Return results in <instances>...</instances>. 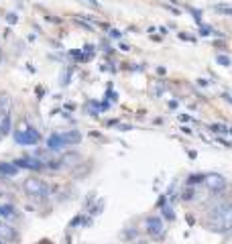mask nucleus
Returning a JSON list of instances; mask_svg holds the SVG:
<instances>
[{
  "mask_svg": "<svg viewBox=\"0 0 232 244\" xmlns=\"http://www.w3.org/2000/svg\"><path fill=\"white\" fill-rule=\"evenodd\" d=\"M208 226L216 232L232 230V203L220 202L216 205H212L210 214H208Z\"/></svg>",
  "mask_w": 232,
  "mask_h": 244,
  "instance_id": "obj_1",
  "label": "nucleus"
},
{
  "mask_svg": "<svg viewBox=\"0 0 232 244\" xmlns=\"http://www.w3.org/2000/svg\"><path fill=\"white\" fill-rule=\"evenodd\" d=\"M22 187H25V191H27L29 195H33V197H45L49 193L47 183L43 181V179H37V177L27 179V181L22 183Z\"/></svg>",
  "mask_w": 232,
  "mask_h": 244,
  "instance_id": "obj_2",
  "label": "nucleus"
},
{
  "mask_svg": "<svg viewBox=\"0 0 232 244\" xmlns=\"http://www.w3.org/2000/svg\"><path fill=\"white\" fill-rule=\"evenodd\" d=\"M14 141L19 144H37L39 142V132L31 126H22L16 134H14Z\"/></svg>",
  "mask_w": 232,
  "mask_h": 244,
  "instance_id": "obj_3",
  "label": "nucleus"
},
{
  "mask_svg": "<svg viewBox=\"0 0 232 244\" xmlns=\"http://www.w3.org/2000/svg\"><path fill=\"white\" fill-rule=\"evenodd\" d=\"M204 183L212 191H220V189L226 187V179L222 175H218V173H208V175L204 177Z\"/></svg>",
  "mask_w": 232,
  "mask_h": 244,
  "instance_id": "obj_4",
  "label": "nucleus"
},
{
  "mask_svg": "<svg viewBox=\"0 0 232 244\" xmlns=\"http://www.w3.org/2000/svg\"><path fill=\"white\" fill-rule=\"evenodd\" d=\"M147 230H149L151 236H155V238H163V234H165L163 222H161L159 218H155V216H151L149 220H147Z\"/></svg>",
  "mask_w": 232,
  "mask_h": 244,
  "instance_id": "obj_5",
  "label": "nucleus"
},
{
  "mask_svg": "<svg viewBox=\"0 0 232 244\" xmlns=\"http://www.w3.org/2000/svg\"><path fill=\"white\" fill-rule=\"evenodd\" d=\"M10 130V114H8V108L0 110V136L8 134Z\"/></svg>",
  "mask_w": 232,
  "mask_h": 244,
  "instance_id": "obj_6",
  "label": "nucleus"
},
{
  "mask_svg": "<svg viewBox=\"0 0 232 244\" xmlns=\"http://www.w3.org/2000/svg\"><path fill=\"white\" fill-rule=\"evenodd\" d=\"M47 147H49L51 151H59V149H63V147H67V144L63 142L61 134H53V136H49V141H47Z\"/></svg>",
  "mask_w": 232,
  "mask_h": 244,
  "instance_id": "obj_7",
  "label": "nucleus"
},
{
  "mask_svg": "<svg viewBox=\"0 0 232 244\" xmlns=\"http://www.w3.org/2000/svg\"><path fill=\"white\" fill-rule=\"evenodd\" d=\"M16 167H27V169H41L43 165L41 161H35V159H19V161H14Z\"/></svg>",
  "mask_w": 232,
  "mask_h": 244,
  "instance_id": "obj_8",
  "label": "nucleus"
},
{
  "mask_svg": "<svg viewBox=\"0 0 232 244\" xmlns=\"http://www.w3.org/2000/svg\"><path fill=\"white\" fill-rule=\"evenodd\" d=\"M63 142L65 144H77V142L82 141V134L77 132V130H71V132H65V134H61Z\"/></svg>",
  "mask_w": 232,
  "mask_h": 244,
  "instance_id": "obj_9",
  "label": "nucleus"
},
{
  "mask_svg": "<svg viewBox=\"0 0 232 244\" xmlns=\"http://www.w3.org/2000/svg\"><path fill=\"white\" fill-rule=\"evenodd\" d=\"M19 167L14 163H0V173L2 175H16Z\"/></svg>",
  "mask_w": 232,
  "mask_h": 244,
  "instance_id": "obj_10",
  "label": "nucleus"
},
{
  "mask_svg": "<svg viewBox=\"0 0 232 244\" xmlns=\"http://www.w3.org/2000/svg\"><path fill=\"white\" fill-rule=\"evenodd\" d=\"M0 236L6 238V240H10V238L14 236V230L8 226V224H0Z\"/></svg>",
  "mask_w": 232,
  "mask_h": 244,
  "instance_id": "obj_11",
  "label": "nucleus"
},
{
  "mask_svg": "<svg viewBox=\"0 0 232 244\" xmlns=\"http://www.w3.org/2000/svg\"><path fill=\"white\" fill-rule=\"evenodd\" d=\"M0 216H4V218H10V216H14V208L12 205H0Z\"/></svg>",
  "mask_w": 232,
  "mask_h": 244,
  "instance_id": "obj_12",
  "label": "nucleus"
},
{
  "mask_svg": "<svg viewBox=\"0 0 232 244\" xmlns=\"http://www.w3.org/2000/svg\"><path fill=\"white\" fill-rule=\"evenodd\" d=\"M163 216H165V218H169V220H173V218H175V214H173V208L165 205V208H163Z\"/></svg>",
  "mask_w": 232,
  "mask_h": 244,
  "instance_id": "obj_13",
  "label": "nucleus"
},
{
  "mask_svg": "<svg viewBox=\"0 0 232 244\" xmlns=\"http://www.w3.org/2000/svg\"><path fill=\"white\" fill-rule=\"evenodd\" d=\"M218 63H222V65H230V59H228L226 55H218Z\"/></svg>",
  "mask_w": 232,
  "mask_h": 244,
  "instance_id": "obj_14",
  "label": "nucleus"
},
{
  "mask_svg": "<svg viewBox=\"0 0 232 244\" xmlns=\"http://www.w3.org/2000/svg\"><path fill=\"white\" fill-rule=\"evenodd\" d=\"M198 181H204V177H202V175H193V177H189V183H198Z\"/></svg>",
  "mask_w": 232,
  "mask_h": 244,
  "instance_id": "obj_15",
  "label": "nucleus"
},
{
  "mask_svg": "<svg viewBox=\"0 0 232 244\" xmlns=\"http://www.w3.org/2000/svg\"><path fill=\"white\" fill-rule=\"evenodd\" d=\"M202 35L208 37V35H210V27H202Z\"/></svg>",
  "mask_w": 232,
  "mask_h": 244,
  "instance_id": "obj_16",
  "label": "nucleus"
},
{
  "mask_svg": "<svg viewBox=\"0 0 232 244\" xmlns=\"http://www.w3.org/2000/svg\"><path fill=\"white\" fill-rule=\"evenodd\" d=\"M0 57H2V55H0Z\"/></svg>",
  "mask_w": 232,
  "mask_h": 244,
  "instance_id": "obj_17",
  "label": "nucleus"
}]
</instances>
